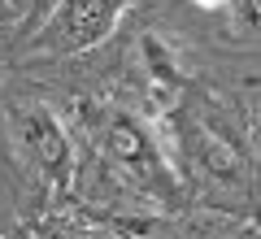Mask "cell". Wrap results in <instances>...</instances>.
<instances>
[{"mask_svg": "<svg viewBox=\"0 0 261 239\" xmlns=\"http://www.w3.org/2000/svg\"><path fill=\"white\" fill-rule=\"evenodd\" d=\"M105 148H109L113 166L122 170L126 183H135L140 192L148 196H161V200H178V178L174 170L166 166V156H161L157 139L148 135L140 118H130V113H113L109 126H105Z\"/></svg>", "mask_w": 261, "mask_h": 239, "instance_id": "obj_1", "label": "cell"}, {"mask_svg": "<svg viewBox=\"0 0 261 239\" xmlns=\"http://www.w3.org/2000/svg\"><path fill=\"white\" fill-rule=\"evenodd\" d=\"M13 135L18 148L27 152V161L35 166V174L48 187H70L74 183V144L65 135V122L44 104H22L13 113Z\"/></svg>", "mask_w": 261, "mask_h": 239, "instance_id": "obj_2", "label": "cell"}, {"mask_svg": "<svg viewBox=\"0 0 261 239\" xmlns=\"http://www.w3.org/2000/svg\"><path fill=\"white\" fill-rule=\"evenodd\" d=\"M130 0H61L44 26L48 52H87L113 35Z\"/></svg>", "mask_w": 261, "mask_h": 239, "instance_id": "obj_3", "label": "cell"}, {"mask_svg": "<svg viewBox=\"0 0 261 239\" xmlns=\"http://www.w3.org/2000/svg\"><path fill=\"white\" fill-rule=\"evenodd\" d=\"M196 161L218 183H240L244 178V156L226 144V135H214L205 126H196Z\"/></svg>", "mask_w": 261, "mask_h": 239, "instance_id": "obj_4", "label": "cell"}, {"mask_svg": "<svg viewBox=\"0 0 261 239\" xmlns=\"http://www.w3.org/2000/svg\"><path fill=\"white\" fill-rule=\"evenodd\" d=\"M140 57H144V70H148L152 92H157V96H178L187 87V78H183V70H178L174 52L166 48V39H161L157 31H148V35L140 39Z\"/></svg>", "mask_w": 261, "mask_h": 239, "instance_id": "obj_5", "label": "cell"}, {"mask_svg": "<svg viewBox=\"0 0 261 239\" xmlns=\"http://www.w3.org/2000/svg\"><path fill=\"white\" fill-rule=\"evenodd\" d=\"M226 5H231V18L244 35H252L261 26V0H226Z\"/></svg>", "mask_w": 261, "mask_h": 239, "instance_id": "obj_6", "label": "cell"}, {"mask_svg": "<svg viewBox=\"0 0 261 239\" xmlns=\"http://www.w3.org/2000/svg\"><path fill=\"white\" fill-rule=\"evenodd\" d=\"M200 9H218V5H226V0H196Z\"/></svg>", "mask_w": 261, "mask_h": 239, "instance_id": "obj_7", "label": "cell"}]
</instances>
